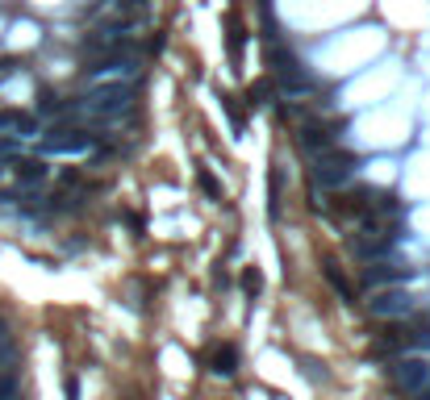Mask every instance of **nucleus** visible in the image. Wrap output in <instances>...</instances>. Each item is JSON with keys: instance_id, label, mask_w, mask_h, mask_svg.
Returning <instances> with one entry per match:
<instances>
[{"instance_id": "nucleus-1", "label": "nucleus", "mask_w": 430, "mask_h": 400, "mask_svg": "<svg viewBox=\"0 0 430 400\" xmlns=\"http://www.w3.org/2000/svg\"><path fill=\"white\" fill-rule=\"evenodd\" d=\"M130 104H134V88H130V84H109V88L88 92L80 104H71V113H84V117H100V121H109V117H121Z\"/></svg>"}, {"instance_id": "nucleus-2", "label": "nucleus", "mask_w": 430, "mask_h": 400, "mask_svg": "<svg viewBox=\"0 0 430 400\" xmlns=\"http://www.w3.org/2000/svg\"><path fill=\"white\" fill-rule=\"evenodd\" d=\"M355 167H359L355 154H351V150H338V146L313 154V179H318L322 188H342V183H351Z\"/></svg>"}, {"instance_id": "nucleus-3", "label": "nucleus", "mask_w": 430, "mask_h": 400, "mask_svg": "<svg viewBox=\"0 0 430 400\" xmlns=\"http://www.w3.org/2000/svg\"><path fill=\"white\" fill-rule=\"evenodd\" d=\"M268 59H272V67H276V80H280V88L288 92V96H309V92L318 88L305 71H301V63L292 59V54H285L280 46H272L268 50Z\"/></svg>"}, {"instance_id": "nucleus-4", "label": "nucleus", "mask_w": 430, "mask_h": 400, "mask_svg": "<svg viewBox=\"0 0 430 400\" xmlns=\"http://www.w3.org/2000/svg\"><path fill=\"white\" fill-rule=\"evenodd\" d=\"M368 313L372 317H384V321H401L414 313V296L405 288H381L372 301H368Z\"/></svg>"}, {"instance_id": "nucleus-5", "label": "nucleus", "mask_w": 430, "mask_h": 400, "mask_svg": "<svg viewBox=\"0 0 430 400\" xmlns=\"http://www.w3.org/2000/svg\"><path fill=\"white\" fill-rule=\"evenodd\" d=\"M96 142V133H88V130H54V133H47L42 138V150L47 154H80V150H92Z\"/></svg>"}, {"instance_id": "nucleus-6", "label": "nucleus", "mask_w": 430, "mask_h": 400, "mask_svg": "<svg viewBox=\"0 0 430 400\" xmlns=\"http://www.w3.org/2000/svg\"><path fill=\"white\" fill-rule=\"evenodd\" d=\"M393 380H397L405 392H422L430 384V363L426 358H401V363L393 367Z\"/></svg>"}, {"instance_id": "nucleus-7", "label": "nucleus", "mask_w": 430, "mask_h": 400, "mask_svg": "<svg viewBox=\"0 0 430 400\" xmlns=\"http://www.w3.org/2000/svg\"><path fill=\"white\" fill-rule=\"evenodd\" d=\"M297 138H301V146H305L309 154H322V150H330V146L338 142L335 126H330V121H318V117H313V121H305Z\"/></svg>"}, {"instance_id": "nucleus-8", "label": "nucleus", "mask_w": 430, "mask_h": 400, "mask_svg": "<svg viewBox=\"0 0 430 400\" xmlns=\"http://www.w3.org/2000/svg\"><path fill=\"white\" fill-rule=\"evenodd\" d=\"M410 271L405 267H397V263H376V267H368L364 271V284H372V288H384V284H397V279H405Z\"/></svg>"}, {"instance_id": "nucleus-9", "label": "nucleus", "mask_w": 430, "mask_h": 400, "mask_svg": "<svg viewBox=\"0 0 430 400\" xmlns=\"http://www.w3.org/2000/svg\"><path fill=\"white\" fill-rule=\"evenodd\" d=\"M104 75H126V80H134V75H138V63H134V59H104L100 67H92V80H104Z\"/></svg>"}, {"instance_id": "nucleus-10", "label": "nucleus", "mask_w": 430, "mask_h": 400, "mask_svg": "<svg viewBox=\"0 0 430 400\" xmlns=\"http://www.w3.org/2000/svg\"><path fill=\"white\" fill-rule=\"evenodd\" d=\"M213 371H217V375H234V371H239V351H234L230 342L213 351Z\"/></svg>"}, {"instance_id": "nucleus-11", "label": "nucleus", "mask_w": 430, "mask_h": 400, "mask_svg": "<svg viewBox=\"0 0 430 400\" xmlns=\"http://www.w3.org/2000/svg\"><path fill=\"white\" fill-rule=\"evenodd\" d=\"M17 179L34 188V183H42V179H47V167H42L38 159H21V163H17Z\"/></svg>"}, {"instance_id": "nucleus-12", "label": "nucleus", "mask_w": 430, "mask_h": 400, "mask_svg": "<svg viewBox=\"0 0 430 400\" xmlns=\"http://www.w3.org/2000/svg\"><path fill=\"white\" fill-rule=\"evenodd\" d=\"M322 267H326V279L335 284V292H338V296H342V301H351V284H347V275L338 271V263H322Z\"/></svg>"}, {"instance_id": "nucleus-13", "label": "nucleus", "mask_w": 430, "mask_h": 400, "mask_svg": "<svg viewBox=\"0 0 430 400\" xmlns=\"http://www.w3.org/2000/svg\"><path fill=\"white\" fill-rule=\"evenodd\" d=\"M196 183H201V192H205L209 200H222V183L209 176V171H196Z\"/></svg>"}, {"instance_id": "nucleus-14", "label": "nucleus", "mask_w": 430, "mask_h": 400, "mask_svg": "<svg viewBox=\"0 0 430 400\" xmlns=\"http://www.w3.org/2000/svg\"><path fill=\"white\" fill-rule=\"evenodd\" d=\"M0 400H21V388L13 375H0Z\"/></svg>"}, {"instance_id": "nucleus-15", "label": "nucleus", "mask_w": 430, "mask_h": 400, "mask_svg": "<svg viewBox=\"0 0 430 400\" xmlns=\"http://www.w3.org/2000/svg\"><path fill=\"white\" fill-rule=\"evenodd\" d=\"M242 288H246V292H251V296H255V292H259V288H263V275H259V271H255V267H246V271H242Z\"/></svg>"}, {"instance_id": "nucleus-16", "label": "nucleus", "mask_w": 430, "mask_h": 400, "mask_svg": "<svg viewBox=\"0 0 430 400\" xmlns=\"http://www.w3.org/2000/svg\"><path fill=\"white\" fill-rule=\"evenodd\" d=\"M0 355H8V358H13V334H8L4 317H0Z\"/></svg>"}]
</instances>
